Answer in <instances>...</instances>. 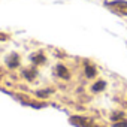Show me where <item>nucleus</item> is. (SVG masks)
<instances>
[{
	"mask_svg": "<svg viewBox=\"0 0 127 127\" xmlns=\"http://www.w3.org/2000/svg\"><path fill=\"white\" fill-rule=\"evenodd\" d=\"M123 115H124L123 112H115V114L112 115V121H117V120L120 121V120H123Z\"/></svg>",
	"mask_w": 127,
	"mask_h": 127,
	"instance_id": "5",
	"label": "nucleus"
},
{
	"mask_svg": "<svg viewBox=\"0 0 127 127\" xmlns=\"http://www.w3.org/2000/svg\"><path fill=\"white\" fill-rule=\"evenodd\" d=\"M85 73H87V76H88V78H93V76L96 75V69H94L93 66L87 64V66H85Z\"/></svg>",
	"mask_w": 127,
	"mask_h": 127,
	"instance_id": "2",
	"label": "nucleus"
},
{
	"mask_svg": "<svg viewBox=\"0 0 127 127\" xmlns=\"http://www.w3.org/2000/svg\"><path fill=\"white\" fill-rule=\"evenodd\" d=\"M114 127H127V121H124V120H120V121L114 123Z\"/></svg>",
	"mask_w": 127,
	"mask_h": 127,
	"instance_id": "6",
	"label": "nucleus"
},
{
	"mask_svg": "<svg viewBox=\"0 0 127 127\" xmlns=\"http://www.w3.org/2000/svg\"><path fill=\"white\" fill-rule=\"evenodd\" d=\"M105 85H106L105 81H99V82H96V84L93 85V91H102V90L105 88Z\"/></svg>",
	"mask_w": 127,
	"mask_h": 127,
	"instance_id": "3",
	"label": "nucleus"
},
{
	"mask_svg": "<svg viewBox=\"0 0 127 127\" xmlns=\"http://www.w3.org/2000/svg\"><path fill=\"white\" fill-rule=\"evenodd\" d=\"M57 72H58V75L63 76V78H69V72L63 67V66H58V67H57Z\"/></svg>",
	"mask_w": 127,
	"mask_h": 127,
	"instance_id": "4",
	"label": "nucleus"
},
{
	"mask_svg": "<svg viewBox=\"0 0 127 127\" xmlns=\"http://www.w3.org/2000/svg\"><path fill=\"white\" fill-rule=\"evenodd\" d=\"M105 6L117 14V15H123V17H127V2L126 0H114V2H105Z\"/></svg>",
	"mask_w": 127,
	"mask_h": 127,
	"instance_id": "1",
	"label": "nucleus"
}]
</instances>
